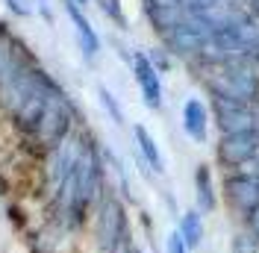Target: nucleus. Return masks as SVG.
<instances>
[{
	"mask_svg": "<svg viewBox=\"0 0 259 253\" xmlns=\"http://www.w3.org/2000/svg\"><path fill=\"white\" fill-rule=\"evenodd\" d=\"M74 121H77V112H74V103L68 100L62 89H56L53 95L48 97V106L41 112L38 124L27 136V144L32 147V153H48L53 150L59 142H65L71 133H74Z\"/></svg>",
	"mask_w": 259,
	"mask_h": 253,
	"instance_id": "f257e3e1",
	"label": "nucleus"
},
{
	"mask_svg": "<svg viewBox=\"0 0 259 253\" xmlns=\"http://www.w3.org/2000/svg\"><path fill=\"white\" fill-rule=\"evenodd\" d=\"M92 238H95L97 253H112L118 244H124L127 238H133L130 233V221H127V209L121 203V197L115 191H106L100 197V203L92 212Z\"/></svg>",
	"mask_w": 259,
	"mask_h": 253,
	"instance_id": "f03ea898",
	"label": "nucleus"
},
{
	"mask_svg": "<svg viewBox=\"0 0 259 253\" xmlns=\"http://www.w3.org/2000/svg\"><path fill=\"white\" fill-rule=\"evenodd\" d=\"M48 79H50V74L45 68H38V65H30V68L12 74L6 82H0V112H3L6 118H12V115L24 106V100H27L32 92H38Z\"/></svg>",
	"mask_w": 259,
	"mask_h": 253,
	"instance_id": "7ed1b4c3",
	"label": "nucleus"
},
{
	"mask_svg": "<svg viewBox=\"0 0 259 253\" xmlns=\"http://www.w3.org/2000/svg\"><path fill=\"white\" fill-rule=\"evenodd\" d=\"M209 38H212V32L206 30V24L197 21L189 12L177 27H171V30L165 32V48L171 50V53H177V56L192 59V56H200V50H203V45Z\"/></svg>",
	"mask_w": 259,
	"mask_h": 253,
	"instance_id": "20e7f679",
	"label": "nucleus"
},
{
	"mask_svg": "<svg viewBox=\"0 0 259 253\" xmlns=\"http://www.w3.org/2000/svg\"><path fill=\"white\" fill-rule=\"evenodd\" d=\"M259 153V130L227 133L218 142V162L224 168H244Z\"/></svg>",
	"mask_w": 259,
	"mask_h": 253,
	"instance_id": "39448f33",
	"label": "nucleus"
},
{
	"mask_svg": "<svg viewBox=\"0 0 259 253\" xmlns=\"http://www.w3.org/2000/svg\"><path fill=\"white\" fill-rule=\"evenodd\" d=\"M224 194L227 203L236 212H242V218L247 221L259 209V174H247V171L230 174L224 180Z\"/></svg>",
	"mask_w": 259,
	"mask_h": 253,
	"instance_id": "423d86ee",
	"label": "nucleus"
},
{
	"mask_svg": "<svg viewBox=\"0 0 259 253\" xmlns=\"http://www.w3.org/2000/svg\"><path fill=\"white\" fill-rule=\"evenodd\" d=\"M212 106H215V121L221 126V136H227V133H244V130H259L256 115H253V109L247 103L212 97Z\"/></svg>",
	"mask_w": 259,
	"mask_h": 253,
	"instance_id": "0eeeda50",
	"label": "nucleus"
},
{
	"mask_svg": "<svg viewBox=\"0 0 259 253\" xmlns=\"http://www.w3.org/2000/svg\"><path fill=\"white\" fill-rule=\"evenodd\" d=\"M130 62H133V77L139 82L145 106L147 109H162V79H159V71L150 65L147 53H133Z\"/></svg>",
	"mask_w": 259,
	"mask_h": 253,
	"instance_id": "6e6552de",
	"label": "nucleus"
},
{
	"mask_svg": "<svg viewBox=\"0 0 259 253\" xmlns=\"http://www.w3.org/2000/svg\"><path fill=\"white\" fill-rule=\"evenodd\" d=\"M183 130H186V136L192 142H200V144L206 142V136H209V109L203 106V100L189 97L183 103Z\"/></svg>",
	"mask_w": 259,
	"mask_h": 253,
	"instance_id": "1a4fd4ad",
	"label": "nucleus"
},
{
	"mask_svg": "<svg viewBox=\"0 0 259 253\" xmlns=\"http://www.w3.org/2000/svg\"><path fill=\"white\" fill-rule=\"evenodd\" d=\"M65 12H68V18H71L74 30H77V38H80L82 56H85V59H95L97 50H100V38H97L95 27L89 24V18L82 15V9L74 3V0H65Z\"/></svg>",
	"mask_w": 259,
	"mask_h": 253,
	"instance_id": "9d476101",
	"label": "nucleus"
},
{
	"mask_svg": "<svg viewBox=\"0 0 259 253\" xmlns=\"http://www.w3.org/2000/svg\"><path fill=\"white\" fill-rule=\"evenodd\" d=\"M133 139H136V147L142 153V162L153 174H165V159H162V150H159V144H156V139L150 136V130L145 124H136L133 126Z\"/></svg>",
	"mask_w": 259,
	"mask_h": 253,
	"instance_id": "9b49d317",
	"label": "nucleus"
},
{
	"mask_svg": "<svg viewBox=\"0 0 259 253\" xmlns=\"http://www.w3.org/2000/svg\"><path fill=\"white\" fill-rule=\"evenodd\" d=\"M177 233L183 236L189 253L197 250L203 244V236H206V227H203V212L200 209H186L180 215V224H177Z\"/></svg>",
	"mask_w": 259,
	"mask_h": 253,
	"instance_id": "f8f14e48",
	"label": "nucleus"
},
{
	"mask_svg": "<svg viewBox=\"0 0 259 253\" xmlns=\"http://www.w3.org/2000/svg\"><path fill=\"white\" fill-rule=\"evenodd\" d=\"M194 194H197V209L203 212V215H209L215 212V206H218V197H215V180H212V171L209 165H197V171H194Z\"/></svg>",
	"mask_w": 259,
	"mask_h": 253,
	"instance_id": "ddd939ff",
	"label": "nucleus"
},
{
	"mask_svg": "<svg viewBox=\"0 0 259 253\" xmlns=\"http://www.w3.org/2000/svg\"><path fill=\"white\" fill-rule=\"evenodd\" d=\"M97 95H100V103H103V109L109 112V118H112L118 126H121V124H124V109L118 106L115 95L109 92V89H106V86H100V89H97Z\"/></svg>",
	"mask_w": 259,
	"mask_h": 253,
	"instance_id": "4468645a",
	"label": "nucleus"
},
{
	"mask_svg": "<svg viewBox=\"0 0 259 253\" xmlns=\"http://www.w3.org/2000/svg\"><path fill=\"white\" fill-rule=\"evenodd\" d=\"M233 253H259V238L253 233H236L233 236Z\"/></svg>",
	"mask_w": 259,
	"mask_h": 253,
	"instance_id": "2eb2a0df",
	"label": "nucleus"
},
{
	"mask_svg": "<svg viewBox=\"0 0 259 253\" xmlns=\"http://www.w3.org/2000/svg\"><path fill=\"white\" fill-rule=\"evenodd\" d=\"M97 6L106 12V15L112 18L115 24H121V27H127V18L121 12V0H97Z\"/></svg>",
	"mask_w": 259,
	"mask_h": 253,
	"instance_id": "dca6fc26",
	"label": "nucleus"
},
{
	"mask_svg": "<svg viewBox=\"0 0 259 253\" xmlns=\"http://www.w3.org/2000/svg\"><path fill=\"white\" fill-rule=\"evenodd\" d=\"M147 59H150V65H153V68H156V71H159V74H165V71H171V59H168V53H165V50H150V53H147Z\"/></svg>",
	"mask_w": 259,
	"mask_h": 253,
	"instance_id": "f3484780",
	"label": "nucleus"
},
{
	"mask_svg": "<svg viewBox=\"0 0 259 253\" xmlns=\"http://www.w3.org/2000/svg\"><path fill=\"white\" fill-rule=\"evenodd\" d=\"M165 253H189V247H186V241H183L177 230L168 233V238H165Z\"/></svg>",
	"mask_w": 259,
	"mask_h": 253,
	"instance_id": "a211bd4d",
	"label": "nucleus"
},
{
	"mask_svg": "<svg viewBox=\"0 0 259 253\" xmlns=\"http://www.w3.org/2000/svg\"><path fill=\"white\" fill-rule=\"evenodd\" d=\"M3 3H6V6L15 12V15H21V18L30 15V6H27V0H3Z\"/></svg>",
	"mask_w": 259,
	"mask_h": 253,
	"instance_id": "6ab92c4d",
	"label": "nucleus"
}]
</instances>
